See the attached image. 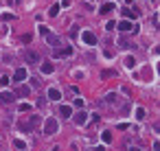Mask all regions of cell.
Returning a JSON list of instances; mask_svg holds the SVG:
<instances>
[{
  "label": "cell",
  "mask_w": 160,
  "mask_h": 151,
  "mask_svg": "<svg viewBox=\"0 0 160 151\" xmlns=\"http://www.w3.org/2000/svg\"><path fill=\"white\" fill-rule=\"evenodd\" d=\"M35 125H37V116H26L24 120L18 123V129H20L22 134H29V131H31Z\"/></svg>",
  "instance_id": "1"
},
{
  "label": "cell",
  "mask_w": 160,
  "mask_h": 151,
  "mask_svg": "<svg viewBox=\"0 0 160 151\" xmlns=\"http://www.w3.org/2000/svg\"><path fill=\"white\" fill-rule=\"evenodd\" d=\"M59 131V123H57V118H46V123H44V134L46 136H53V134H57Z\"/></svg>",
  "instance_id": "2"
},
{
  "label": "cell",
  "mask_w": 160,
  "mask_h": 151,
  "mask_svg": "<svg viewBox=\"0 0 160 151\" xmlns=\"http://www.w3.org/2000/svg\"><path fill=\"white\" fill-rule=\"evenodd\" d=\"M24 59L29 61V64H37V61H40V55H37L35 51H31V48H26L24 51Z\"/></svg>",
  "instance_id": "3"
},
{
  "label": "cell",
  "mask_w": 160,
  "mask_h": 151,
  "mask_svg": "<svg viewBox=\"0 0 160 151\" xmlns=\"http://www.w3.org/2000/svg\"><path fill=\"white\" fill-rule=\"evenodd\" d=\"M26 79V70L24 68H18L15 72H13V81H18V83H22Z\"/></svg>",
  "instance_id": "4"
},
{
  "label": "cell",
  "mask_w": 160,
  "mask_h": 151,
  "mask_svg": "<svg viewBox=\"0 0 160 151\" xmlns=\"http://www.w3.org/2000/svg\"><path fill=\"white\" fill-rule=\"evenodd\" d=\"M83 42H86L88 46H95V44H97V37H95V33L86 31V33H83Z\"/></svg>",
  "instance_id": "5"
},
{
  "label": "cell",
  "mask_w": 160,
  "mask_h": 151,
  "mask_svg": "<svg viewBox=\"0 0 160 151\" xmlns=\"http://www.w3.org/2000/svg\"><path fill=\"white\" fill-rule=\"evenodd\" d=\"M13 99H15V94H11V92H2L0 94V103H7V105L13 103Z\"/></svg>",
  "instance_id": "6"
},
{
  "label": "cell",
  "mask_w": 160,
  "mask_h": 151,
  "mask_svg": "<svg viewBox=\"0 0 160 151\" xmlns=\"http://www.w3.org/2000/svg\"><path fill=\"white\" fill-rule=\"evenodd\" d=\"M86 120H88V114H86V112H77V114H75V123H77V125H83Z\"/></svg>",
  "instance_id": "7"
},
{
  "label": "cell",
  "mask_w": 160,
  "mask_h": 151,
  "mask_svg": "<svg viewBox=\"0 0 160 151\" xmlns=\"http://www.w3.org/2000/svg\"><path fill=\"white\" fill-rule=\"evenodd\" d=\"M118 31H123V33H129V31H134V26H132V22H118Z\"/></svg>",
  "instance_id": "8"
},
{
  "label": "cell",
  "mask_w": 160,
  "mask_h": 151,
  "mask_svg": "<svg viewBox=\"0 0 160 151\" xmlns=\"http://www.w3.org/2000/svg\"><path fill=\"white\" fill-rule=\"evenodd\" d=\"M48 99H51V101H59V99H62V92H59L57 88H51V90H48Z\"/></svg>",
  "instance_id": "9"
},
{
  "label": "cell",
  "mask_w": 160,
  "mask_h": 151,
  "mask_svg": "<svg viewBox=\"0 0 160 151\" xmlns=\"http://www.w3.org/2000/svg\"><path fill=\"white\" fill-rule=\"evenodd\" d=\"M59 114H62L64 118H70V116H72V107H70V105H62V107H59Z\"/></svg>",
  "instance_id": "10"
},
{
  "label": "cell",
  "mask_w": 160,
  "mask_h": 151,
  "mask_svg": "<svg viewBox=\"0 0 160 151\" xmlns=\"http://www.w3.org/2000/svg\"><path fill=\"white\" fill-rule=\"evenodd\" d=\"M123 66H125V68H134V66H136V59L132 57V55H125V59H123Z\"/></svg>",
  "instance_id": "11"
},
{
  "label": "cell",
  "mask_w": 160,
  "mask_h": 151,
  "mask_svg": "<svg viewBox=\"0 0 160 151\" xmlns=\"http://www.w3.org/2000/svg\"><path fill=\"white\" fill-rule=\"evenodd\" d=\"M114 9H116L114 2H108V5H103V7H101V11H99V13H112Z\"/></svg>",
  "instance_id": "12"
},
{
  "label": "cell",
  "mask_w": 160,
  "mask_h": 151,
  "mask_svg": "<svg viewBox=\"0 0 160 151\" xmlns=\"http://www.w3.org/2000/svg\"><path fill=\"white\" fill-rule=\"evenodd\" d=\"M29 92H31V88H29V86H20V88L15 90L18 97H29Z\"/></svg>",
  "instance_id": "13"
},
{
  "label": "cell",
  "mask_w": 160,
  "mask_h": 151,
  "mask_svg": "<svg viewBox=\"0 0 160 151\" xmlns=\"http://www.w3.org/2000/svg\"><path fill=\"white\" fill-rule=\"evenodd\" d=\"M53 70H55V68H53V64H42V72H44V74H51Z\"/></svg>",
  "instance_id": "14"
},
{
  "label": "cell",
  "mask_w": 160,
  "mask_h": 151,
  "mask_svg": "<svg viewBox=\"0 0 160 151\" xmlns=\"http://www.w3.org/2000/svg\"><path fill=\"white\" fill-rule=\"evenodd\" d=\"M105 101H108V103H116V101H118V97H116L114 92H112V94H108V97H105Z\"/></svg>",
  "instance_id": "15"
},
{
  "label": "cell",
  "mask_w": 160,
  "mask_h": 151,
  "mask_svg": "<svg viewBox=\"0 0 160 151\" xmlns=\"http://www.w3.org/2000/svg\"><path fill=\"white\" fill-rule=\"evenodd\" d=\"M46 37H48V44H53V46H55V44H59V40H57V37H55L53 33H48Z\"/></svg>",
  "instance_id": "16"
},
{
  "label": "cell",
  "mask_w": 160,
  "mask_h": 151,
  "mask_svg": "<svg viewBox=\"0 0 160 151\" xmlns=\"http://www.w3.org/2000/svg\"><path fill=\"white\" fill-rule=\"evenodd\" d=\"M13 145H15V149H22V151L26 149V143H24V140H15Z\"/></svg>",
  "instance_id": "17"
},
{
  "label": "cell",
  "mask_w": 160,
  "mask_h": 151,
  "mask_svg": "<svg viewBox=\"0 0 160 151\" xmlns=\"http://www.w3.org/2000/svg\"><path fill=\"white\" fill-rule=\"evenodd\" d=\"M136 118H138V120H143V118H145V110H143V107H138V110H136Z\"/></svg>",
  "instance_id": "18"
},
{
  "label": "cell",
  "mask_w": 160,
  "mask_h": 151,
  "mask_svg": "<svg viewBox=\"0 0 160 151\" xmlns=\"http://www.w3.org/2000/svg\"><path fill=\"white\" fill-rule=\"evenodd\" d=\"M48 13H51V15L55 18V15H57V13H59V5H53V7H51V11H48Z\"/></svg>",
  "instance_id": "19"
},
{
  "label": "cell",
  "mask_w": 160,
  "mask_h": 151,
  "mask_svg": "<svg viewBox=\"0 0 160 151\" xmlns=\"http://www.w3.org/2000/svg\"><path fill=\"white\" fill-rule=\"evenodd\" d=\"M103 143H110V140H112V134H110V131H103Z\"/></svg>",
  "instance_id": "20"
},
{
  "label": "cell",
  "mask_w": 160,
  "mask_h": 151,
  "mask_svg": "<svg viewBox=\"0 0 160 151\" xmlns=\"http://www.w3.org/2000/svg\"><path fill=\"white\" fill-rule=\"evenodd\" d=\"M31 40H33V35H31V33H26V35H22V44H29Z\"/></svg>",
  "instance_id": "21"
},
{
  "label": "cell",
  "mask_w": 160,
  "mask_h": 151,
  "mask_svg": "<svg viewBox=\"0 0 160 151\" xmlns=\"http://www.w3.org/2000/svg\"><path fill=\"white\" fill-rule=\"evenodd\" d=\"M118 44H121V48H129V46H132V44L125 42V40H118Z\"/></svg>",
  "instance_id": "22"
},
{
  "label": "cell",
  "mask_w": 160,
  "mask_h": 151,
  "mask_svg": "<svg viewBox=\"0 0 160 151\" xmlns=\"http://www.w3.org/2000/svg\"><path fill=\"white\" fill-rule=\"evenodd\" d=\"M114 74H116L114 70H103V77H114Z\"/></svg>",
  "instance_id": "23"
},
{
  "label": "cell",
  "mask_w": 160,
  "mask_h": 151,
  "mask_svg": "<svg viewBox=\"0 0 160 151\" xmlns=\"http://www.w3.org/2000/svg\"><path fill=\"white\" fill-rule=\"evenodd\" d=\"M0 83H2V86H9V83H11V79H9V77H2V79H0Z\"/></svg>",
  "instance_id": "24"
},
{
  "label": "cell",
  "mask_w": 160,
  "mask_h": 151,
  "mask_svg": "<svg viewBox=\"0 0 160 151\" xmlns=\"http://www.w3.org/2000/svg\"><path fill=\"white\" fill-rule=\"evenodd\" d=\"M31 110V105H26V103H22V105H20V112H29Z\"/></svg>",
  "instance_id": "25"
},
{
  "label": "cell",
  "mask_w": 160,
  "mask_h": 151,
  "mask_svg": "<svg viewBox=\"0 0 160 151\" xmlns=\"http://www.w3.org/2000/svg\"><path fill=\"white\" fill-rule=\"evenodd\" d=\"M40 86V79H31V88H37Z\"/></svg>",
  "instance_id": "26"
},
{
  "label": "cell",
  "mask_w": 160,
  "mask_h": 151,
  "mask_svg": "<svg viewBox=\"0 0 160 151\" xmlns=\"http://www.w3.org/2000/svg\"><path fill=\"white\" fill-rule=\"evenodd\" d=\"M129 151H140V149H138V147H132V149H129Z\"/></svg>",
  "instance_id": "27"
},
{
  "label": "cell",
  "mask_w": 160,
  "mask_h": 151,
  "mask_svg": "<svg viewBox=\"0 0 160 151\" xmlns=\"http://www.w3.org/2000/svg\"><path fill=\"white\" fill-rule=\"evenodd\" d=\"M51 151H59V149H51Z\"/></svg>",
  "instance_id": "28"
}]
</instances>
